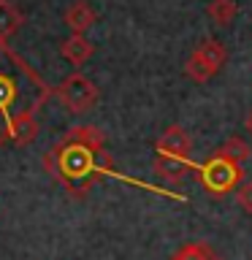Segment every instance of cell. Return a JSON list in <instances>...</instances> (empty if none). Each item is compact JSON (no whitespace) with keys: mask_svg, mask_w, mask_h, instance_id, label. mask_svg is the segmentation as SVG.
Segmentation results:
<instances>
[{"mask_svg":"<svg viewBox=\"0 0 252 260\" xmlns=\"http://www.w3.org/2000/svg\"><path fill=\"white\" fill-rule=\"evenodd\" d=\"M52 95L54 89L22 54L0 44V144L11 141L16 119L36 114Z\"/></svg>","mask_w":252,"mask_h":260,"instance_id":"cell-1","label":"cell"},{"mask_svg":"<svg viewBox=\"0 0 252 260\" xmlns=\"http://www.w3.org/2000/svg\"><path fill=\"white\" fill-rule=\"evenodd\" d=\"M46 171L52 174V179H57L65 190L73 195H84L106 171L111 168L106 152H92L87 146H81L76 141L62 138L60 144H54L44 157Z\"/></svg>","mask_w":252,"mask_h":260,"instance_id":"cell-2","label":"cell"},{"mask_svg":"<svg viewBox=\"0 0 252 260\" xmlns=\"http://www.w3.org/2000/svg\"><path fill=\"white\" fill-rule=\"evenodd\" d=\"M195 176H198L201 187L206 190L211 198H223L228 192H236L239 184L244 182V166L241 162H233L225 154H209L201 166H195Z\"/></svg>","mask_w":252,"mask_h":260,"instance_id":"cell-3","label":"cell"},{"mask_svg":"<svg viewBox=\"0 0 252 260\" xmlns=\"http://www.w3.org/2000/svg\"><path fill=\"white\" fill-rule=\"evenodd\" d=\"M225 60H228L225 46L219 44L217 38H206V41H201V44L195 46V52L184 60V76L203 84V81H209L211 76H217V73L223 71Z\"/></svg>","mask_w":252,"mask_h":260,"instance_id":"cell-4","label":"cell"},{"mask_svg":"<svg viewBox=\"0 0 252 260\" xmlns=\"http://www.w3.org/2000/svg\"><path fill=\"white\" fill-rule=\"evenodd\" d=\"M54 98L71 114H84V111H89L98 103L101 92H98L92 79H87L84 73L76 71V73H71V76H65L60 84L54 87Z\"/></svg>","mask_w":252,"mask_h":260,"instance_id":"cell-5","label":"cell"},{"mask_svg":"<svg viewBox=\"0 0 252 260\" xmlns=\"http://www.w3.org/2000/svg\"><path fill=\"white\" fill-rule=\"evenodd\" d=\"M154 149L158 154H171V157H184L190 160V152H193V138L187 136L184 127L179 125H171L166 133L158 138V144H154Z\"/></svg>","mask_w":252,"mask_h":260,"instance_id":"cell-6","label":"cell"},{"mask_svg":"<svg viewBox=\"0 0 252 260\" xmlns=\"http://www.w3.org/2000/svg\"><path fill=\"white\" fill-rule=\"evenodd\" d=\"M62 22L68 24L71 36H84V32L98 22V14H95V8L89 6L87 0H76V3H71L68 8H65Z\"/></svg>","mask_w":252,"mask_h":260,"instance_id":"cell-7","label":"cell"},{"mask_svg":"<svg viewBox=\"0 0 252 260\" xmlns=\"http://www.w3.org/2000/svg\"><path fill=\"white\" fill-rule=\"evenodd\" d=\"M187 171H195L193 160L171 157V154H158V157H154V174L168 184H179L187 176Z\"/></svg>","mask_w":252,"mask_h":260,"instance_id":"cell-8","label":"cell"},{"mask_svg":"<svg viewBox=\"0 0 252 260\" xmlns=\"http://www.w3.org/2000/svg\"><path fill=\"white\" fill-rule=\"evenodd\" d=\"M60 54L68 60L71 65H76V68H81L89 57L95 54V44L92 41H87L84 36H68L60 44Z\"/></svg>","mask_w":252,"mask_h":260,"instance_id":"cell-9","label":"cell"},{"mask_svg":"<svg viewBox=\"0 0 252 260\" xmlns=\"http://www.w3.org/2000/svg\"><path fill=\"white\" fill-rule=\"evenodd\" d=\"M22 22H24V16L19 8L11 0H0V44H8L19 32Z\"/></svg>","mask_w":252,"mask_h":260,"instance_id":"cell-10","label":"cell"},{"mask_svg":"<svg viewBox=\"0 0 252 260\" xmlns=\"http://www.w3.org/2000/svg\"><path fill=\"white\" fill-rule=\"evenodd\" d=\"M65 138H68V141H76L81 146H87V149H92V152H103V144H106L103 130L95 127V125H73V127H68Z\"/></svg>","mask_w":252,"mask_h":260,"instance_id":"cell-11","label":"cell"},{"mask_svg":"<svg viewBox=\"0 0 252 260\" xmlns=\"http://www.w3.org/2000/svg\"><path fill=\"white\" fill-rule=\"evenodd\" d=\"M38 130H41V122L36 114H24L14 122V130H11V141L14 146H27L30 141H36L38 138Z\"/></svg>","mask_w":252,"mask_h":260,"instance_id":"cell-12","label":"cell"},{"mask_svg":"<svg viewBox=\"0 0 252 260\" xmlns=\"http://www.w3.org/2000/svg\"><path fill=\"white\" fill-rule=\"evenodd\" d=\"M171 260H223V257L217 255V249L211 247V244L190 241V244H184V247H179L174 255H171Z\"/></svg>","mask_w":252,"mask_h":260,"instance_id":"cell-13","label":"cell"},{"mask_svg":"<svg viewBox=\"0 0 252 260\" xmlns=\"http://www.w3.org/2000/svg\"><path fill=\"white\" fill-rule=\"evenodd\" d=\"M206 14H209V19L214 24L225 27V24H231L236 19V14H239V3H236V0H209Z\"/></svg>","mask_w":252,"mask_h":260,"instance_id":"cell-14","label":"cell"},{"mask_svg":"<svg viewBox=\"0 0 252 260\" xmlns=\"http://www.w3.org/2000/svg\"><path fill=\"white\" fill-rule=\"evenodd\" d=\"M217 152L225 154V157H231L233 162H241L244 166V160L249 157V144L244 141V138H239V136H231V138H225Z\"/></svg>","mask_w":252,"mask_h":260,"instance_id":"cell-15","label":"cell"},{"mask_svg":"<svg viewBox=\"0 0 252 260\" xmlns=\"http://www.w3.org/2000/svg\"><path fill=\"white\" fill-rule=\"evenodd\" d=\"M233 195H236V203L241 206V211L252 214V179H244V182L239 184V190H236Z\"/></svg>","mask_w":252,"mask_h":260,"instance_id":"cell-16","label":"cell"},{"mask_svg":"<svg viewBox=\"0 0 252 260\" xmlns=\"http://www.w3.org/2000/svg\"><path fill=\"white\" fill-rule=\"evenodd\" d=\"M244 130H247V133L252 136V111L247 114V117H244Z\"/></svg>","mask_w":252,"mask_h":260,"instance_id":"cell-17","label":"cell"}]
</instances>
